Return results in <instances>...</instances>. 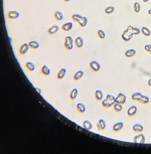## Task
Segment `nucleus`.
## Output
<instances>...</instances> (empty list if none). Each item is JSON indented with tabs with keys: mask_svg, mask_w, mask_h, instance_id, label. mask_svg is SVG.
Segmentation results:
<instances>
[{
	"mask_svg": "<svg viewBox=\"0 0 151 154\" xmlns=\"http://www.w3.org/2000/svg\"><path fill=\"white\" fill-rule=\"evenodd\" d=\"M64 47L68 51H70L73 48V39L70 36H67L65 38Z\"/></svg>",
	"mask_w": 151,
	"mask_h": 154,
	"instance_id": "f257e3e1",
	"label": "nucleus"
},
{
	"mask_svg": "<svg viewBox=\"0 0 151 154\" xmlns=\"http://www.w3.org/2000/svg\"><path fill=\"white\" fill-rule=\"evenodd\" d=\"M133 141L136 144H144L146 142V139H145V137L143 135V134H142V133H139V134L136 135L134 136V139H133Z\"/></svg>",
	"mask_w": 151,
	"mask_h": 154,
	"instance_id": "f03ea898",
	"label": "nucleus"
},
{
	"mask_svg": "<svg viewBox=\"0 0 151 154\" xmlns=\"http://www.w3.org/2000/svg\"><path fill=\"white\" fill-rule=\"evenodd\" d=\"M126 101H127V97L124 94L122 93V92H120L115 97V102L117 103H119V104L124 105L126 103Z\"/></svg>",
	"mask_w": 151,
	"mask_h": 154,
	"instance_id": "7ed1b4c3",
	"label": "nucleus"
},
{
	"mask_svg": "<svg viewBox=\"0 0 151 154\" xmlns=\"http://www.w3.org/2000/svg\"><path fill=\"white\" fill-rule=\"evenodd\" d=\"M133 36V34H132V33L129 32V31L126 29L125 30H124V33H123L122 35V40L124 41L127 42L129 41L132 39Z\"/></svg>",
	"mask_w": 151,
	"mask_h": 154,
	"instance_id": "20e7f679",
	"label": "nucleus"
},
{
	"mask_svg": "<svg viewBox=\"0 0 151 154\" xmlns=\"http://www.w3.org/2000/svg\"><path fill=\"white\" fill-rule=\"evenodd\" d=\"M89 67L90 68L91 70H92L94 72H97L100 69V65L99 63H98L97 61H92V62H90L89 63Z\"/></svg>",
	"mask_w": 151,
	"mask_h": 154,
	"instance_id": "39448f33",
	"label": "nucleus"
},
{
	"mask_svg": "<svg viewBox=\"0 0 151 154\" xmlns=\"http://www.w3.org/2000/svg\"><path fill=\"white\" fill-rule=\"evenodd\" d=\"M29 48L30 47H29L28 43H24L18 49V53L20 55L25 54L28 51Z\"/></svg>",
	"mask_w": 151,
	"mask_h": 154,
	"instance_id": "423d86ee",
	"label": "nucleus"
},
{
	"mask_svg": "<svg viewBox=\"0 0 151 154\" xmlns=\"http://www.w3.org/2000/svg\"><path fill=\"white\" fill-rule=\"evenodd\" d=\"M124 128V123L122 122H117L115 123L112 127V131L114 133H118L121 131Z\"/></svg>",
	"mask_w": 151,
	"mask_h": 154,
	"instance_id": "0eeeda50",
	"label": "nucleus"
},
{
	"mask_svg": "<svg viewBox=\"0 0 151 154\" xmlns=\"http://www.w3.org/2000/svg\"><path fill=\"white\" fill-rule=\"evenodd\" d=\"M96 125L98 131H104L106 128V123L103 119H100Z\"/></svg>",
	"mask_w": 151,
	"mask_h": 154,
	"instance_id": "6e6552de",
	"label": "nucleus"
},
{
	"mask_svg": "<svg viewBox=\"0 0 151 154\" xmlns=\"http://www.w3.org/2000/svg\"><path fill=\"white\" fill-rule=\"evenodd\" d=\"M20 16V13L16 10H10L8 12V17L10 19H16Z\"/></svg>",
	"mask_w": 151,
	"mask_h": 154,
	"instance_id": "1a4fd4ad",
	"label": "nucleus"
},
{
	"mask_svg": "<svg viewBox=\"0 0 151 154\" xmlns=\"http://www.w3.org/2000/svg\"><path fill=\"white\" fill-rule=\"evenodd\" d=\"M132 130H133V132L135 133H141L143 131L144 128L141 124L136 123V124L133 125Z\"/></svg>",
	"mask_w": 151,
	"mask_h": 154,
	"instance_id": "9d476101",
	"label": "nucleus"
},
{
	"mask_svg": "<svg viewBox=\"0 0 151 154\" xmlns=\"http://www.w3.org/2000/svg\"><path fill=\"white\" fill-rule=\"evenodd\" d=\"M137 110H138V109L134 105H132L127 110V115L129 117H133L136 114Z\"/></svg>",
	"mask_w": 151,
	"mask_h": 154,
	"instance_id": "9b49d317",
	"label": "nucleus"
},
{
	"mask_svg": "<svg viewBox=\"0 0 151 154\" xmlns=\"http://www.w3.org/2000/svg\"><path fill=\"white\" fill-rule=\"evenodd\" d=\"M74 44L76 47L78 48H80L84 45V40L81 36H78L74 40Z\"/></svg>",
	"mask_w": 151,
	"mask_h": 154,
	"instance_id": "f8f14e48",
	"label": "nucleus"
},
{
	"mask_svg": "<svg viewBox=\"0 0 151 154\" xmlns=\"http://www.w3.org/2000/svg\"><path fill=\"white\" fill-rule=\"evenodd\" d=\"M66 73V70L65 68H63V69H60L59 71L58 72L57 75V78L58 80H60L63 79L65 76Z\"/></svg>",
	"mask_w": 151,
	"mask_h": 154,
	"instance_id": "ddd939ff",
	"label": "nucleus"
},
{
	"mask_svg": "<svg viewBox=\"0 0 151 154\" xmlns=\"http://www.w3.org/2000/svg\"><path fill=\"white\" fill-rule=\"evenodd\" d=\"M41 73L44 76H48L50 73V69L46 65H44L41 69Z\"/></svg>",
	"mask_w": 151,
	"mask_h": 154,
	"instance_id": "4468645a",
	"label": "nucleus"
},
{
	"mask_svg": "<svg viewBox=\"0 0 151 154\" xmlns=\"http://www.w3.org/2000/svg\"><path fill=\"white\" fill-rule=\"evenodd\" d=\"M136 53V51L134 49H130L126 51L124 54H125V57L127 58H131V57H133V56H135Z\"/></svg>",
	"mask_w": 151,
	"mask_h": 154,
	"instance_id": "2eb2a0df",
	"label": "nucleus"
},
{
	"mask_svg": "<svg viewBox=\"0 0 151 154\" xmlns=\"http://www.w3.org/2000/svg\"><path fill=\"white\" fill-rule=\"evenodd\" d=\"M76 110H78L79 113L83 114L86 110V107H85L84 104H82L81 102H79L76 105Z\"/></svg>",
	"mask_w": 151,
	"mask_h": 154,
	"instance_id": "dca6fc26",
	"label": "nucleus"
},
{
	"mask_svg": "<svg viewBox=\"0 0 151 154\" xmlns=\"http://www.w3.org/2000/svg\"><path fill=\"white\" fill-rule=\"evenodd\" d=\"M72 28V23L71 22H66V23H64L62 26V29L63 31H68L71 30Z\"/></svg>",
	"mask_w": 151,
	"mask_h": 154,
	"instance_id": "f3484780",
	"label": "nucleus"
},
{
	"mask_svg": "<svg viewBox=\"0 0 151 154\" xmlns=\"http://www.w3.org/2000/svg\"><path fill=\"white\" fill-rule=\"evenodd\" d=\"M84 75V72L82 70H79L75 73L73 76V80L74 81H78L82 78V76Z\"/></svg>",
	"mask_w": 151,
	"mask_h": 154,
	"instance_id": "a211bd4d",
	"label": "nucleus"
},
{
	"mask_svg": "<svg viewBox=\"0 0 151 154\" xmlns=\"http://www.w3.org/2000/svg\"><path fill=\"white\" fill-rule=\"evenodd\" d=\"M78 89L76 88H74L72 90V91L70 92V99L71 101H74L76 97H78Z\"/></svg>",
	"mask_w": 151,
	"mask_h": 154,
	"instance_id": "6ab92c4d",
	"label": "nucleus"
},
{
	"mask_svg": "<svg viewBox=\"0 0 151 154\" xmlns=\"http://www.w3.org/2000/svg\"><path fill=\"white\" fill-rule=\"evenodd\" d=\"M58 30H59V27L58 25H53V26L50 27L49 29L47 30V33L49 35H53V34L56 33L58 32Z\"/></svg>",
	"mask_w": 151,
	"mask_h": 154,
	"instance_id": "aec40b11",
	"label": "nucleus"
},
{
	"mask_svg": "<svg viewBox=\"0 0 151 154\" xmlns=\"http://www.w3.org/2000/svg\"><path fill=\"white\" fill-rule=\"evenodd\" d=\"M95 99L97 101H101L102 100V99L103 98V92L99 89H98L95 92Z\"/></svg>",
	"mask_w": 151,
	"mask_h": 154,
	"instance_id": "412c9836",
	"label": "nucleus"
},
{
	"mask_svg": "<svg viewBox=\"0 0 151 154\" xmlns=\"http://www.w3.org/2000/svg\"><path fill=\"white\" fill-rule=\"evenodd\" d=\"M25 67L28 72H33L35 70V65L31 62H28L25 63Z\"/></svg>",
	"mask_w": 151,
	"mask_h": 154,
	"instance_id": "4be33fe9",
	"label": "nucleus"
},
{
	"mask_svg": "<svg viewBox=\"0 0 151 154\" xmlns=\"http://www.w3.org/2000/svg\"><path fill=\"white\" fill-rule=\"evenodd\" d=\"M53 17H54L55 19L57 21H60L63 20V14L62 12L59 11V10H57L54 12L53 14Z\"/></svg>",
	"mask_w": 151,
	"mask_h": 154,
	"instance_id": "5701e85b",
	"label": "nucleus"
},
{
	"mask_svg": "<svg viewBox=\"0 0 151 154\" xmlns=\"http://www.w3.org/2000/svg\"><path fill=\"white\" fill-rule=\"evenodd\" d=\"M82 126H83V127H84V128H85V130H89V131H90L92 128H93V125H92V123L89 120L84 121V122H83Z\"/></svg>",
	"mask_w": 151,
	"mask_h": 154,
	"instance_id": "b1692460",
	"label": "nucleus"
},
{
	"mask_svg": "<svg viewBox=\"0 0 151 154\" xmlns=\"http://www.w3.org/2000/svg\"><path fill=\"white\" fill-rule=\"evenodd\" d=\"M28 45L30 48L32 49H36L39 47V43L35 40L31 41L28 43Z\"/></svg>",
	"mask_w": 151,
	"mask_h": 154,
	"instance_id": "393cba45",
	"label": "nucleus"
},
{
	"mask_svg": "<svg viewBox=\"0 0 151 154\" xmlns=\"http://www.w3.org/2000/svg\"><path fill=\"white\" fill-rule=\"evenodd\" d=\"M142 96V94L141 93V92H134V93H133V94H132V99L134 101H139Z\"/></svg>",
	"mask_w": 151,
	"mask_h": 154,
	"instance_id": "a878e982",
	"label": "nucleus"
},
{
	"mask_svg": "<svg viewBox=\"0 0 151 154\" xmlns=\"http://www.w3.org/2000/svg\"><path fill=\"white\" fill-rule=\"evenodd\" d=\"M113 109H114V111L117 113H119L122 112V104H119V103H117L115 102V104L113 105Z\"/></svg>",
	"mask_w": 151,
	"mask_h": 154,
	"instance_id": "bb28decb",
	"label": "nucleus"
},
{
	"mask_svg": "<svg viewBox=\"0 0 151 154\" xmlns=\"http://www.w3.org/2000/svg\"><path fill=\"white\" fill-rule=\"evenodd\" d=\"M88 22L87 18L86 17H82L79 21H78V23L81 27H84L87 25Z\"/></svg>",
	"mask_w": 151,
	"mask_h": 154,
	"instance_id": "cd10ccee",
	"label": "nucleus"
},
{
	"mask_svg": "<svg viewBox=\"0 0 151 154\" xmlns=\"http://www.w3.org/2000/svg\"><path fill=\"white\" fill-rule=\"evenodd\" d=\"M101 105H102V107L103 108H105V109H108V108L111 107L114 105V104H112V103H111V102H109V101H107L106 99H105L102 101Z\"/></svg>",
	"mask_w": 151,
	"mask_h": 154,
	"instance_id": "c85d7f7f",
	"label": "nucleus"
},
{
	"mask_svg": "<svg viewBox=\"0 0 151 154\" xmlns=\"http://www.w3.org/2000/svg\"><path fill=\"white\" fill-rule=\"evenodd\" d=\"M139 102L141 104H144V105H147L149 103V98L148 96H144V95H142V96L141 97V98L140 99V100L139 101Z\"/></svg>",
	"mask_w": 151,
	"mask_h": 154,
	"instance_id": "c756f323",
	"label": "nucleus"
},
{
	"mask_svg": "<svg viewBox=\"0 0 151 154\" xmlns=\"http://www.w3.org/2000/svg\"><path fill=\"white\" fill-rule=\"evenodd\" d=\"M141 33L145 36H149L151 34V30L146 27H142L141 28Z\"/></svg>",
	"mask_w": 151,
	"mask_h": 154,
	"instance_id": "7c9ffc66",
	"label": "nucleus"
},
{
	"mask_svg": "<svg viewBox=\"0 0 151 154\" xmlns=\"http://www.w3.org/2000/svg\"><path fill=\"white\" fill-rule=\"evenodd\" d=\"M115 10V8L112 6H110L107 7V8H105V13L107 14H112Z\"/></svg>",
	"mask_w": 151,
	"mask_h": 154,
	"instance_id": "2f4dec72",
	"label": "nucleus"
},
{
	"mask_svg": "<svg viewBox=\"0 0 151 154\" xmlns=\"http://www.w3.org/2000/svg\"><path fill=\"white\" fill-rule=\"evenodd\" d=\"M141 7L140 4L138 2H135L133 4V9H134V11L136 13H138L140 12V10H141Z\"/></svg>",
	"mask_w": 151,
	"mask_h": 154,
	"instance_id": "473e14b6",
	"label": "nucleus"
},
{
	"mask_svg": "<svg viewBox=\"0 0 151 154\" xmlns=\"http://www.w3.org/2000/svg\"><path fill=\"white\" fill-rule=\"evenodd\" d=\"M106 99L113 104L115 103V97L111 94H107L106 97Z\"/></svg>",
	"mask_w": 151,
	"mask_h": 154,
	"instance_id": "72a5a7b5",
	"label": "nucleus"
},
{
	"mask_svg": "<svg viewBox=\"0 0 151 154\" xmlns=\"http://www.w3.org/2000/svg\"><path fill=\"white\" fill-rule=\"evenodd\" d=\"M82 17V16L81 15L79 14H74L72 15V16H71L72 19L74 21L77 22H78V21H79Z\"/></svg>",
	"mask_w": 151,
	"mask_h": 154,
	"instance_id": "f704fd0d",
	"label": "nucleus"
},
{
	"mask_svg": "<svg viewBox=\"0 0 151 154\" xmlns=\"http://www.w3.org/2000/svg\"><path fill=\"white\" fill-rule=\"evenodd\" d=\"M97 35L100 39H104L106 37V34L105 31L102 30H98L97 31Z\"/></svg>",
	"mask_w": 151,
	"mask_h": 154,
	"instance_id": "c9c22d12",
	"label": "nucleus"
},
{
	"mask_svg": "<svg viewBox=\"0 0 151 154\" xmlns=\"http://www.w3.org/2000/svg\"><path fill=\"white\" fill-rule=\"evenodd\" d=\"M140 32H141V30H140V29H138V28H136V27H133V29H132V34H133V35H139V34L140 33Z\"/></svg>",
	"mask_w": 151,
	"mask_h": 154,
	"instance_id": "e433bc0d",
	"label": "nucleus"
},
{
	"mask_svg": "<svg viewBox=\"0 0 151 154\" xmlns=\"http://www.w3.org/2000/svg\"><path fill=\"white\" fill-rule=\"evenodd\" d=\"M144 50L148 52H151V44H146V45H145Z\"/></svg>",
	"mask_w": 151,
	"mask_h": 154,
	"instance_id": "4c0bfd02",
	"label": "nucleus"
},
{
	"mask_svg": "<svg viewBox=\"0 0 151 154\" xmlns=\"http://www.w3.org/2000/svg\"><path fill=\"white\" fill-rule=\"evenodd\" d=\"M35 89H36V90L37 91V92H38V93H39V94L41 93V90L40 88H35Z\"/></svg>",
	"mask_w": 151,
	"mask_h": 154,
	"instance_id": "58836bf2",
	"label": "nucleus"
},
{
	"mask_svg": "<svg viewBox=\"0 0 151 154\" xmlns=\"http://www.w3.org/2000/svg\"><path fill=\"white\" fill-rule=\"evenodd\" d=\"M147 84H148V85L149 86L151 87V78L148 80V82H147Z\"/></svg>",
	"mask_w": 151,
	"mask_h": 154,
	"instance_id": "ea45409f",
	"label": "nucleus"
},
{
	"mask_svg": "<svg viewBox=\"0 0 151 154\" xmlns=\"http://www.w3.org/2000/svg\"><path fill=\"white\" fill-rule=\"evenodd\" d=\"M148 13L149 15H151V9H150L149 10H148Z\"/></svg>",
	"mask_w": 151,
	"mask_h": 154,
	"instance_id": "a19ab883",
	"label": "nucleus"
},
{
	"mask_svg": "<svg viewBox=\"0 0 151 154\" xmlns=\"http://www.w3.org/2000/svg\"><path fill=\"white\" fill-rule=\"evenodd\" d=\"M143 1V2H144V3H147V2H148L149 0H142Z\"/></svg>",
	"mask_w": 151,
	"mask_h": 154,
	"instance_id": "79ce46f5",
	"label": "nucleus"
},
{
	"mask_svg": "<svg viewBox=\"0 0 151 154\" xmlns=\"http://www.w3.org/2000/svg\"><path fill=\"white\" fill-rule=\"evenodd\" d=\"M64 1H65V2H69L70 1V0H63Z\"/></svg>",
	"mask_w": 151,
	"mask_h": 154,
	"instance_id": "37998d69",
	"label": "nucleus"
}]
</instances>
